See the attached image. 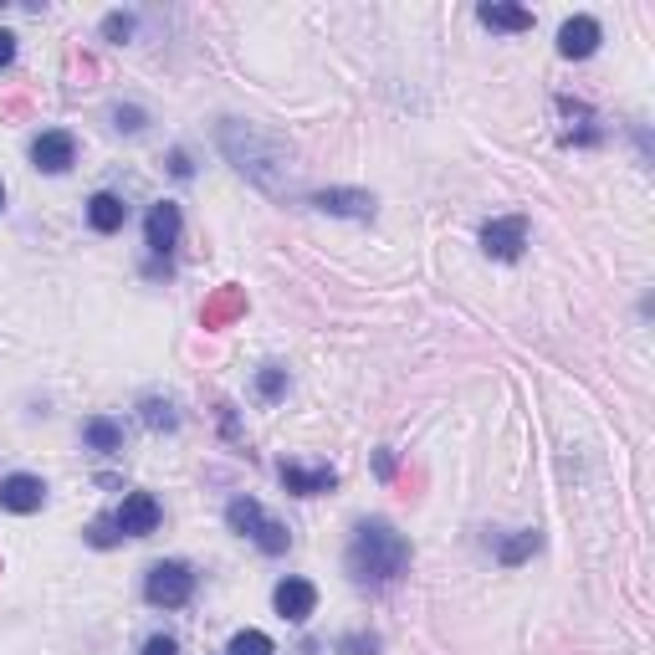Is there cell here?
<instances>
[{
    "instance_id": "1",
    "label": "cell",
    "mask_w": 655,
    "mask_h": 655,
    "mask_svg": "<svg viewBox=\"0 0 655 655\" xmlns=\"http://www.w3.org/2000/svg\"><path fill=\"white\" fill-rule=\"evenodd\" d=\"M343 563H348V579H354L359 589H384L410 569V543L395 533V522L369 517V522L354 528V543H348Z\"/></svg>"
},
{
    "instance_id": "2",
    "label": "cell",
    "mask_w": 655,
    "mask_h": 655,
    "mask_svg": "<svg viewBox=\"0 0 655 655\" xmlns=\"http://www.w3.org/2000/svg\"><path fill=\"white\" fill-rule=\"evenodd\" d=\"M190 594H195V569L180 558L154 563L149 579H144V599L159 604V609H180V604H190Z\"/></svg>"
},
{
    "instance_id": "3",
    "label": "cell",
    "mask_w": 655,
    "mask_h": 655,
    "mask_svg": "<svg viewBox=\"0 0 655 655\" xmlns=\"http://www.w3.org/2000/svg\"><path fill=\"white\" fill-rule=\"evenodd\" d=\"M72 159H77V139L67 134V128H47V134H36L31 164H36L41 174H67Z\"/></svg>"
},
{
    "instance_id": "4",
    "label": "cell",
    "mask_w": 655,
    "mask_h": 655,
    "mask_svg": "<svg viewBox=\"0 0 655 655\" xmlns=\"http://www.w3.org/2000/svg\"><path fill=\"white\" fill-rule=\"evenodd\" d=\"M482 246H487V256H497V261H517L522 246H528V221H522V215L487 221V226H482Z\"/></svg>"
},
{
    "instance_id": "5",
    "label": "cell",
    "mask_w": 655,
    "mask_h": 655,
    "mask_svg": "<svg viewBox=\"0 0 655 655\" xmlns=\"http://www.w3.org/2000/svg\"><path fill=\"white\" fill-rule=\"evenodd\" d=\"M236 318H246V287L226 282V287H215L205 297V308H200V328L215 333V328H231Z\"/></svg>"
},
{
    "instance_id": "6",
    "label": "cell",
    "mask_w": 655,
    "mask_h": 655,
    "mask_svg": "<svg viewBox=\"0 0 655 655\" xmlns=\"http://www.w3.org/2000/svg\"><path fill=\"white\" fill-rule=\"evenodd\" d=\"M113 522H118L123 538H149V533L159 528V502H154L149 492H128L123 507L113 512Z\"/></svg>"
},
{
    "instance_id": "7",
    "label": "cell",
    "mask_w": 655,
    "mask_h": 655,
    "mask_svg": "<svg viewBox=\"0 0 655 655\" xmlns=\"http://www.w3.org/2000/svg\"><path fill=\"white\" fill-rule=\"evenodd\" d=\"M0 507L6 512H41L47 507V482H41V476H26V471H16V476H6V482H0Z\"/></svg>"
},
{
    "instance_id": "8",
    "label": "cell",
    "mask_w": 655,
    "mask_h": 655,
    "mask_svg": "<svg viewBox=\"0 0 655 655\" xmlns=\"http://www.w3.org/2000/svg\"><path fill=\"white\" fill-rule=\"evenodd\" d=\"M272 604H277V615H282L287 625H308V615L318 609V589H313L308 579H282L277 594H272Z\"/></svg>"
},
{
    "instance_id": "9",
    "label": "cell",
    "mask_w": 655,
    "mask_h": 655,
    "mask_svg": "<svg viewBox=\"0 0 655 655\" xmlns=\"http://www.w3.org/2000/svg\"><path fill=\"white\" fill-rule=\"evenodd\" d=\"M282 487L292 497H318V492H333L338 487V471L333 466H297V461H282Z\"/></svg>"
},
{
    "instance_id": "10",
    "label": "cell",
    "mask_w": 655,
    "mask_h": 655,
    "mask_svg": "<svg viewBox=\"0 0 655 655\" xmlns=\"http://www.w3.org/2000/svg\"><path fill=\"white\" fill-rule=\"evenodd\" d=\"M144 241H149L154 256H169L174 241H180V205L159 200V205L149 210V221H144Z\"/></svg>"
},
{
    "instance_id": "11",
    "label": "cell",
    "mask_w": 655,
    "mask_h": 655,
    "mask_svg": "<svg viewBox=\"0 0 655 655\" xmlns=\"http://www.w3.org/2000/svg\"><path fill=\"white\" fill-rule=\"evenodd\" d=\"M594 47H599V21L594 16H574V21L558 26V52L569 57V62L594 57Z\"/></svg>"
},
{
    "instance_id": "12",
    "label": "cell",
    "mask_w": 655,
    "mask_h": 655,
    "mask_svg": "<svg viewBox=\"0 0 655 655\" xmlns=\"http://www.w3.org/2000/svg\"><path fill=\"white\" fill-rule=\"evenodd\" d=\"M313 205L323 215H348V221H369L374 215V195H364V190H323Z\"/></svg>"
},
{
    "instance_id": "13",
    "label": "cell",
    "mask_w": 655,
    "mask_h": 655,
    "mask_svg": "<svg viewBox=\"0 0 655 655\" xmlns=\"http://www.w3.org/2000/svg\"><path fill=\"white\" fill-rule=\"evenodd\" d=\"M558 113L563 118H569L574 128H569V134H563V144H584V149H594L604 134H599V128H594V113L579 103V98H558Z\"/></svg>"
},
{
    "instance_id": "14",
    "label": "cell",
    "mask_w": 655,
    "mask_h": 655,
    "mask_svg": "<svg viewBox=\"0 0 655 655\" xmlns=\"http://www.w3.org/2000/svg\"><path fill=\"white\" fill-rule=\"evenodd\" d=\"M123 221H128V205L118 200V195H93L87 200V226L93 231H103V236H113V231H123Z\"/></svg>"
},
{
    "instance_id": "15",
    "label": "cell",
    "mask_w": 655,
    "mask_h": 655,
    "mask_svg": "<svg viewBox=\"0 0 655 655\" xmlns=\"http://www.w3.org/2000/svg\"><path fill=\"white\" fill-rule=\"evenodd\" d=\"M82 446H87V451H98V456L123 451V425L108 420V415H93V420L82 425Z\"/></svg>"
},
{
    "instance_id": "16",
    "label": "cell",
    "mask_w": 655,
    "mask_h": 655,
    "mask_svg": "<svg viewBox=\"0 0 655 655\" xmlns=\"http://www.w3.org/2000/svg\"><path fill=\"white\" fill-rule=\"evenodd\" d=\"M226 522H231V533H241V538H261V528H267V512H261V502L256 497H236L231 507H226Z\"/></svg>"
},
{
    "instance_id": "17",
    "label": "cell",
    "mask_w": 655,
    "mask_h": 655,
    "mask_svg": "<svg viewBox=\"0 0 655 655\" xmlns=\"http://www.w3.org/2000/svg\"><path fill=\"white\" fill-rule=\"evenodd\" d=\"M476 21L492 26V31H528V26H533V11L502 6V0H487V6H476Z\"/></svg>"
},
{
    "instance_id": "18",
    "label": "cell",
    "mask_w": 655,
    "mask_h": 655,
    "mask_svg": "<svg viewBox=\"0 0 655 655\" xmlns=\"http://www.w3.org/2000/svg\"><path fill=\"white\" fill-rule=\"evenodd\" d=\"M538 543H543L538 533H517V538H507V543L497 548V558L507 563V569H517L522 558H533V553H538Z\"/></svg>"
},
{
    "instance_id": "19",
    "label": "cell",
    "mask_w": 655,
    "mask_h": 655,
    "mask_svg": "<svg viewBox=\"0 0 655 655\" xmlns=\"http://www.w3.org/2000/svg\"><path fill=\"white\" fill-rule=\"evenodd\" d=\"M139 410H144V425H149V430H174V425H180L174 405H169V400H159V395H149Z\"/></svg>"
},
{
    "instance_id": "20",
    "label": "cell",
    "mask_w": 655,
    "mask_h": 655,
    "mask_svg": "<svg viewBox=\"0 0 655 655\" xmlns=\"http://www.w3.org/2000/svg\"><path fill=\"white\" fill-rule=\"evenodd\" d=\"M282 389H287V369L282 364H267V369L256 374V395L261 400H282Z\"/></svg>"
},
{
    "instance_id": "21",
    "label": "cell",
    "mask_w": 655,
    "mask_h": 655,
    "mask_svg": "<svg viewBox=\"0 0 655 655\" xmlns=\"http://www.w3.org/2000/svg\"><path fill=\"white\" fill-rule=\"evenodd\" d=\"M231 655H277V650H272V640L261 635V630H241L231 640Z\"/></svg>"
},
{
    "instance_id": "22",
    "label": "cell",
    "mask_w": 655,
    "mask_h": 655,
    "mask_svg": "<svg viewBox=\"0 0 655 655\" xmlns=\"http://www.w3.org/2000/svg\"><path fill=\"white\" fill-rule=\"evenodd\" d=\"M338 655H379V635H369V630L343 635V640H338Z\"/></svg>"
},
{
    "instance_id": "23",
    "label": "cell",
    "mask_w": 655,
    "mask_h": 655,
    "mask_svg": "<svg viewBox=\"0 0 655 655\" xmlns=\"http://www.w3.org/2000/svg\"><path fill=\"white\" fill-rule=\"evenodd\" d=\"M118 538H123V533H118V522H113V517H98L93 528H87V543H93V548H113Z\"/></svg>"
},
{
    "instance_id": "24",
    "label": "cell",
    "mask_w": 655,
    "mask_h": 655,
    "mask_svg": "<svg viewBox=\"0 0 655 655\" xmlns=\"http://www.w3.org/2000/svg\"><path fill=\"white\" fill-rule=\"evenodd\" d=\"M103 36L108 41H128V36H134V16H123V11L103 16Z\"/></svg>"
},
{
    "instance_id": "25",
    "label": "cell",
    "mask_w": 655,
    "mask_h": 655,
    "mask_svg": "<svg viewBox=\"0 0 655 655\" xmlns=\"http://www.w3.org/2000/svg\"><path fill=\"white\" fill-rule=\"evenodd\" d=\"M113 118H118L123 134H139V128H144V108H118Z\"/></svg>"
},
{
    "instance_id": "26",
    "label": "cell",
    "mask_w": 655,
    "mask_h": 655,
    "mask_svg": "<svg viewBox=\"0 0 655 655\" xmlns=\"http://www.w3.org/2000/svg\"><path fill=\"white\" fill-rule=\"evenodd\" d=\"M144 655H180V645H174V635H149Z\"/></svg>"
},
{
    "instance_id": "27",
    "label": "cell",
    "mask_w": 655,
    "mask_h": 655,
    "mask_svg": "<svg viewBox=\"0 0 655 655\" xmlns=\"http://www.w3.org/2000/svg\"><path fill=\"white\" fill-rule=\"evenodd\" d=\"M169 174H174V180H190V174H195V164H190L185 149H174V154H169Z\"/></svg>"
},
{
    "instance_id": "28",
    "label": "cell",
    "mask_w": 655,
    "mask_h": 655,
    "mask_svg": "<svg viewBox=\"0 0 655 655\" xmlns=\"http://www.w3.org/2000/svg\"><path fill=\"white\" fill-rule=\"evenodd\" d=\"M11 62H16V36H11V31H0V72H6Z\"/></svg>"
},
{
    "instance_id": "29",
    "label": "cell",
    "mask_w": 655,
    "mask_h": 655,
    "mask_svg": "<svg viewBox=\"0 0 655 655\" xmlns=\"http://www.w3.org/2000/svg\"><path fill=\"white\" fill-rule=\"evenodd\" d=\"M374 471H379L384 482H389V476H395V456H389V451H379V456H374Z\"/></svg>"
},
{
    "instance_id": "30",
    "label": "cell",
    "mask_w": 655,
    "mask_h": 655,
    "mask_svg": "<svg viewBox=\"0 0 655 655\" xmlns=\"http://www.w3.org/2000/svg\"><path fill=\"white\" fill-rule=\"evenodd\" d=\"M0 210H6V185H0Z\"/></svg>"
}]
</instances>
